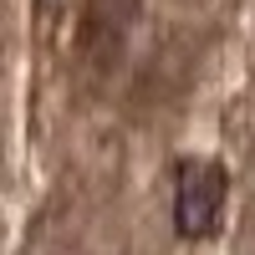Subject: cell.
Returning <instances> with one entry per match:
<instances>
[{
    "mask_svg": "<svg viewBox=\"0 0 255 255\" xmlns=\"http://www.w3.org/2000/svg\"><path fill=\"white\" fill-rule=\"evenodd\" d=\"M225 194L230 179L220 163H184L179 168V189H174V225L184 240H209L225 220Z\"/></svg>",
    "mask_w": 255,
    "mask_h": 255,
    "instance_id": "cell-1",
    "label": "cell"
}]
</instances>
